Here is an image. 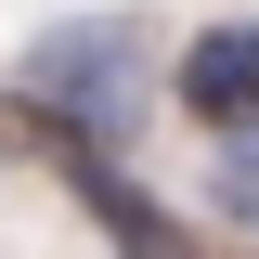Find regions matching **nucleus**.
I'll use <instances>...</instances> for the list:
<instances>
[{
	"label": "nucleus",
	"instance_id": "20e7f679",
	"mask_svg": "<svg viewBox=\"0 0 259 259\" xmlns=\"http://www.w3.org/2000/svg\"><path fill=\"white\" fill-rule=\"evenodd\" d=\"M221 207L259 233V130H233V143H221Z\"/></svg>",
	"mask_w": 259,
	"mask_h": 259
},
{
	"label": "nucleus",
	"instance_id": "f03ea898",
	"mask_svg": "<svg viewBox=\"0 0 259 259\" xmlns=\"http://www.w3.org/2000/svg\"><path fill=\"white\" fill-rule=\"evenodd\" d=\"M182 104H194L207 130H259V13L182 39Z\"/></svg>",
	"mask_w": 259,
	"mask_h": 259
},
{
	"label": "nucleus",
	"instance_id": "7ed1b4c3",
	"mask_svg": "<svg viewBox=\"0 0 259 259\" xmlns=\"http://www.w3.org/2000/svg\"><path fill=\"white\" fill-rule=\"evenodd\" d=\"M65 182H78V194L104 207V233H117V259H182V233H168L156 207H143V194L117 182V156H104V143H78V156H65Z\"/></svg>",
	"mask_w": 259,
	"mask_h": 259
},
{
	"label": "nucleus",
	"instance_id": "f257e3e1",
	"mask_svg": "<svg viewBox=\"0 0 259 259\" xmlns=\"http://www.w3.org/2000/svg\"><path fill=\"white\" fill-rule=\"evenodd\" d=\"M130 52H143V26H117V13H91V26H52L26 52V91L65 104L78 117V143H104V130L130 117Z\"/></svg>",
	"mask_w": 259,
	"mask_h": 259
}]
</instances>
